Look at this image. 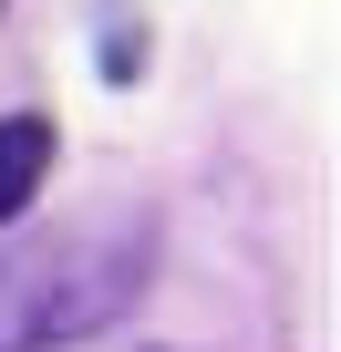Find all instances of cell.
<instances>
[{
	"instance_id": "cell-1",
	"label": "cell",
	"mask_w": 341,
	"mask_h": 352,
	"mask_svg": "<svg viewBox=\"0 0 341 352\" xmlns=\"http://www.w3.org/2000/svg\"><path fill=\"white\" fill-rule=\"evenodd\" d=\"M145 280L134 239H42L21 259H0V352H42L73 331H104Z\"/></svg>"
},
{
	"instance_id": "cell-2",
	"label": "cell",
	"mask_w": 341,
	"mask_h": 352,
	"mask_svg": "<svg viewBox=\"0 0 341 352\" xmlns=\"http://www.w3.org/2000/svg\"><path fill=\"white\" fill-rule=\"evenodd\" d=\"M42 176H52V124L42 114H11V124H0V218H21L42 197Z\"/></svg>"
}]
</instances>
